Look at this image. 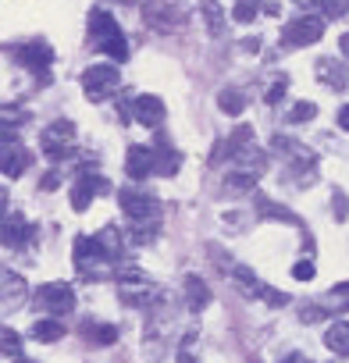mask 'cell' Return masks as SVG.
Returning a JSON list of instances; mask_svg holds the SVG:
<instances>
[{"mask_svg": "<svg viewBox=\"0 0 349 363\" xmlns=\"http://www.w3.org/2000/svg\"><path fill=\"white\" fill-rule=\"evenodd\" d=\"M0 352L4 356H18L22 352V335L11 328H0Z\"/></svg>", "mask_w": 349, "mask_h": 363, "instance_id": "32", "label": "cell"}, {"mask_svg": "<svg viewBox=\"0 0 349 363\" xmlns=\"http://www.w3.org/2000/svg\"><path fill=\"white\" fill-rule=\"evenodd\" d=\"M328 313H338V310H349V281H342V285H335L328 296H324V303H321Z\"/></svg>", "mask_w": 349, "mask_h": 363, "instance_id": "28", "label": "cell"}, {"mask_svg": "<svg viewBox=\"0 0 349 363\" xmlns=\"http://www.w3.org/2000/svg\"><path fill=\"white\" fill-rule=\"evenodd\" d=\"M189 345H193V335H186V342H182V349H179V363H200V359L189 352Z\"/></svg>", "mask_w": 349, "mask_h": 363, "instance_id": "38", "label": "cell"}, {"mask_svg": "<svg viewBox=\"0 0 349 363\" xmlns=\"http://www.w3.org/2000/svg\"><path fill=\"white\" fill-rule=\"evenodd\" d=\"M40 143H43L47 157L61 160V157L75 153V125H72V121H65V118H61V121H50V125L43 128Z\"/></svg>", "mask_w": 349, "mask_h": 363, "instance_id": "9", "label": "cell"}, {"mask_svg": "<svg viewBox=\"0 0 349 363\" xmlns=\"http://www.w3.org/2000/svg\"><path fill=\"white\" fill-rule=\"evenodd\" d=\"M282 157H289V167L296 171V186H310V182H317V153L306 150L303 143L296 139H285V135H275L271 143Z\"/></svg>", "mask_w": 349, "mask_h": 363, "instance_id": "3", "label": "cell"}, {"mask_svg": "<svg viewBox=\"0 0 349 363\" xmlns=\"http://www.w3.org/2000/svg\"><path fill=\"white\" fill-rule=\"evenodd\" d=\"M89 36L100 47V54H107L111 61H128V43H125L114 15H107L104 8H93L89 11Z\"/></svg>", "mask_w": 349, "mask_h": 363, "instance_id": "2", "label": "cell"}, {"mask_svg": "<svg viewBox=\"0 0 349 363\" xmlns=\"http://www.w3.org/2000/svg\"><path fill=\"white\" fill-rule=\"evenodd\" d=\"M132 118H135L139 125H146V128H157V125L164 121V100H160V96H150V93L135 96V100H132Z\"/></svg>", "mask_w": 349, "mask_h": 363, "instance_id": "17", "label": "cell"}, {"mask_svg": "<svg viewBox=\"0 0 349 363\" xmlns=\"http://www.w3.org/2000/svg\"><path fill=\"white\" fill-rule=\"evenodd\" d=\"M143 18H146V26H153L157 33H171L174 26H179V11H174L171 4H160V0L143 11Z\"/></svg>", "mask_w": 349, "mask_h": 363, "instance_id": "19", "label": "cell"}, {"mask_svg": "<svg viewBox=\"0 0 349 363\" xmlns=\"http://www.w3.org/2000/svg\"><path fill=\"white\" fill-rule=\"evenodd\" d=\"M285 89H289V79L285 75H278V79H271V86H267V93H264V104H278L282 96H285Z\"/></svg>", "mask_w": 349, "mask_h": 363, "instance_id": "34", "label": "cell"}, {"mask_svg": "<svg viewBox=\"0 0 349 363\" xmlns=\"http://www.w3.org/2000/svg\"><path fill=\"white\" fill-rule=\"evenodd\" d=\"M257 11H260V0H239L236 11H232V18L243 22V26H250V22L257 18Z\"/></svg>", "mask_w": 349, "mask_h": 363, "instance_id": "33", "label": "cell"}, {"mask_svg": "<svg viewBox=\"0 0 349 363\" xmlns=\"http://www.w3.org/2000/svg\"><path fill=\"white\" fill-rule=\"evenodd\" d=\"M314 118H317V107H314L310 100L292 104V111L285 114V121H292V125H303V121H314Z\"/></svg>", "mask_w": 349, "mask_h": 363, "instance_id": "30", "label": "cell"}, {"mask_svg": "<svg viewBox=\"0 0 349 363\" xmlns=\"http://www.w3.org/2000/svg\"><path fill=\"white\" fill-rule=\"evenodd\" d=\"M33 338H36V342H61V338H65V324H61L57 317H50V320L43 317V320L33 324Z\"/></svg>", "mask_w": 349, "mask_h": 363, "instance_id": "26", "label": "cell"}, {"mask_svg": "<svg viewBox=\"0 0 349 363\" xmlns=\"http://www.w3.org/2000/svg\"><path fill=\"white\" fill-rule=\"evenodd\" d=\"M278 363H314V359H310L306 352H285V356H282Z\"/></svg>", "mask_w": 349, "mask_h": 363, "instance_id": "39", "label": "cell"}, {"mask_svg": "<svg viewBox=\"0 0 349 363\" xmlns=\"http://www.w3.org/2000/svg\"><path fill=\"white\" fill-rule=\"evenodd\" d=\"M218 107H221V114H228V118H236V114H243L246 111V96L239 93V89H221L218 93Z\"/></svg>", "mask_w": 349, "mask_h": 363, "instance_id": "27", "label": "cell"}, {"mask_svg": "<svg viewBox=\"0 0 349 363\" xmlns=\"http://www.w3.org/2000/svg\"><path fill=\"white\" fill-rule=\"evenodd\" d=\"M114 274H118V296H121V303L125 306H157L160 303V289L139 271V267H132V264H114Z\"/></svg>", "mask_w": 349, "mask_h": 363, "instance_id": "1", "label": "cell"}, {"mask_svg": "<svg viewBox=\"0 0 349 363\" xmlns=\"http://www.w3.org/2000/svg\"><path fill=\"white\" fill-rule=\"evenodd\" d=\"M321 36H324V18H317V15H299V18H292V22L285 26L282 47H310V43H317Z\"/></svg>", "mask_w": 349, "mask_h": 363, "instance_id": "8", "label": "cell"}, {"mask_svg": "<svg viewBox=\"0 0 349 363\" xmlns=\"http://www.w3.org/2000/svg\"><path fill=\"white\" fill-rule=\"evenodd\" d=\"M292 4H296V8H303V11H314V8H321V4H324V0H292Z\"/></svg>", "mask_w": 349, "mask_h": 363, "instance_id": "40", "label": "cell"}, {"mask_svg": "<svg viewBox=\"0 0 349 363\" xmlns=\"http://www.w3.org/2000/svg\"><path fill=\"white\" fill-rule=\"evenodd\" d=\"M100 193H111V182L96 171H82L79 182L72 186V211H89L93 196H100Z\"/></svg>", "mask_w": 349, "mask_h": 363, "instance_id": "11", "label": "cell"}, {"mask_svg": "<svg viewBox=\"0 0 349 363\" xmlns=\"http://www.w3.org/2000/svg\"><path fill=\"white\" fill-rule=\"evenodd\" d=\"M86 335H89L96 345H111V342H118V328H111V324H86Z\"/></svg>", "mask_w": 349, "mask_h": 363, "instance_id": "31", "label": "cell"}, {"mask_svg": "<svg viewBox=\"0 0 349 363\" xmlns=\"http://www.w3.org/2000/svg\"><path fill=\"white\" fill-rule=\"evenodd\" d=\"M29 167H33V153H29L18 139L0 143V174H8V178H22Z\"/></svg>", "mask_w": 349, "mask_h": 363, "instance_id": "12", "label": "cell"}, {"mask_svg": "<svg viewBox=\"0 0 349 363\" xmlns=\"http://www.w3.org/2000/svg\"><path fill=\"white\" fill-rule=\"evenodd\" d=\"M82 93H86V100H93V104H100V100H107L114 89H118V82H121V75H118V68L114 65H107V61H100V65H89L86 72H82Z\"/></svg>", "mask_w": 349, "mask_h": 363, "instance_id": "4", "label": "cell"}, {"mask_svg": "<svg viewBox=\"0 0 349 363\" xmlns=\"http://www.w3.org/2000/svg\"><path fill=\"white\" fill-rule=\"evenodd\" d=\"M75 267H79V274H86L89 281H96V278H104L114 264L104 257V250L96 246V239L86 235V239H75Z\"/></svg>", "mask_w": 349, "mask_h": 363, "instance_id": "6", "label": "cell"}, {"mask_svg": "<svg viewBox=\"0 0 349 363\" xmlns=\"http://www.w3.org/2000/svg\"><path fill=\"white\" fill-rule=\"evenodd\" d=\"M118 203L125 211V218L132 225H146V221H160V200L153 193H143V189H121L118 193Z\"/></svg>", "mask_w": 349, "mask_h": 363, "instance_id": "5", "label": "cell"}, {"mask_svg": "<svg viewBox=\"0 0 349 363\" xmlns=\"http://www.w3.org/2000/svg\"><path fill=\"white\" fill-rule=\"evenodd\" d=\"M200 15H204V26H207V33L218 40V36H225V29H228V15H225V8L218 4V0H200Z\"/></svg>", "mask_w": 349, "mask_h": 363, "instance_id": "22", "label": "cell"}, {"mask_svg": "<svg viewBox=\"0 0 349 363\" xmlns=\"http://www.w3.org/2000/svg\"><path fill=\"white\" fill-rule=\"evenodd\" d=\"M314 75H317L321 86H328V89H335V93L349 86V72H345L342 57H321L317 68H314Z\"/></svg>", "mask_w": 349, "mask_h": 363, "instance_id": "16", "label": "cell"}, {"mask_svg": "<svg viewBox=\"0 0 349 363\" xmlns=\"http://www.w3.org/2000/svg\"><path fill=\"white\" fill-rule=\"evenodd\" d=\"M338 128H342V132H349V104L338 111Z\"/></svg>", "mask_w": 349, "mask_h": 363, "instance_id": "41", "label": "cell"}, {"mask_svg": "<svg viewBox=\"0 0 349 363\" xmlns=\"http://www.w3.org/2000/svg\"><path fill=\"white\" fill-rule=\"evenodd\" d=\"M26 296H29L26 278H22L18 271H11V267L0 264V306H4V310H15V306L26 303Z\"/></svg>", "mask_w": 349, "mask_h": 363, "instance_id": "13", "label": "cell"}, {"mask_svg": "<svg viewBox=\"0 0 349 363\" xmlns=\"http://www.w3.org/2000/svg\"><path fill=\"white\" fill-rule=\"evenodd\" d=\"M321 8H324V15H328V18H342V15L349 11V0H324Z\"/></svg>", "mask_w": 349, "mask_h": 363, "instance_id": "36", "label": "cell"}, {"mask_svg": "<svg viewBox=\"0 0 349 363\" xmlns=\"http://www.w3.org/2000/svg\"><path fill=\"white\" fill-rule=\"evenodd\" d=\"M36 306H40L43 313H50V317L72 313V310H75V292H72V285H65V281H50V285L36 289Z\"/></svg>", "mask_w": 349, "mask_h": 363, "instance_id": "10", "label": "cell"}, {"mask_svg": "<svg viewBox=\"0 0 349 363\" xmlns=\"http://www.w3.org/2000/svg\"><path fill=\"white\" fill-rule=\"evenodd\" d=\"M4 211H8V189H0V221H4Z\"/></svg>", "mask_w": 349, "mask_h": 363, "instance_id": "43", "label": "cell"}, {"mask_svg": "<svg viewBox=\"0 0 349 363\" xmlns=\"http://www.w3.org/2000/svg\"><path fill=\"white\" fill-rule=\"evenodd\" d=\"M257 211L264 214V218H282V221H289V225H299V218L292 214V211H285V207H275L267 196H260L257 193Z\"/></svg>", "mask_w": 349, "mask_h": 363, "instance_id": "29", "label": "cell"}, {"mask_svg": "<svg viewBox=\"0 0 349 363\" xmlns=\"http://www.w3.org/2000/svg\"><path fill=\"white\" fill-rule=\"evenodd\" d=\"M93 239H96V246L104 250V257H107L111 264H118V260H121V232H118L114 225L100 228V232H96Z\"/></svg>", "mask_w": 349, "mask_h": 363, "instance_id": "23", "label": "cell"}, {"mask_svg": "<svg viewBox=\"0 0 349 363\" xmlns=\"http://www.w3.org/2000/svg\"><path fill=\"white\" fill-rule=\"evenodd\" d=\"M324 345H328L335 356H349V320H335V324L324 331Z\"/></svg>", "mask_w": 349, "mask_h": 363, "instance_id": "24", "label": "cell"}, {"mask_svg": "<svg viewBox=\"0 0 349 363\" xmlns=\"http://www.w3.org/2000/svg\"><path fill=\"white\" fill-rule=\"evenodd\" d=\"M292 278H296V281H310V278H314V260H299V264L292 267Z\"/></svg>", "mask_w": 349, "mask_h": 363, "instance_id": "37", "label": "cell"}, {"mask_svg": "<svg viewBox=\"0 0 349 363\" xmlns=\"http://www.w3.org/2000/svg\"><path fill=\"white\" fill-rule=\"evenodd\" d=\"M232 281H236V289H239L243 296H250V299H264L267 306H285V303H289V296H285V292H278V289L264 285L250 267H232Z\"/></svg>", "mask_w": 349, "mask_h": 363, "instance_id": "7", "label": "cell"}, {"mask_svg": "<svg viewBox=\"0 0 349 363\" xmlns=\"http://www.w3.org/2000/svg\"><path fill=\"white\" fill-rule=\"evenodd\" d=\"M331 214H335V221H345V214H349V200H345L342 189L331 193Z\"/></svg>", "mask_w": 349, "mask_h": 363, "instance_id": "35", "label": "cell"}, {"mask_svg": "<svg viewBox=\"0 0 349 363\" xmlns=\"http://www.w3.org/2000/svg\"><path fill=\"white\" fill-rule=\"evenodd\" d=\"M153 164H157V160H153V150H150V146H132V150L125 153V171H128V178H135V182L146 178V174L153 171Z\"/></svg>", "mask_w": 349, "mask_h": 363, "instance_id": "18", "label": "cell"}, {"mask_svg": "<svg viewBox=\"0 0 349 363\" xmlns=\"http://www.w3.org/2000/svg\"><path fill=\"white\" fill-rule=\"evenodd\" d=\"M18 61H22L36 79H47V72H50V65H54V50H50L43 40H33V43L18 47Z\"/></svg>", "mask_w": 349, "mask_h": 363, "instance_id": "14", "label": "cell"}, {"mask_svg": "<svg viewBox=\"0 0 349 363\" xmlns=\"http://www.w3.org/2000/svg\"><path fill=\"white\" fill-rule=\"evenodd\" d=\"M338 54H342V57H345V61H349V33H345V36H342V40H338Z\"/></svg>", "mask_w": 349, "mask_h": 363, "instance_id": "42", "label": "cell"}, {"mask_svg": "<svg viewBox=\"0 0 349 363\" xmlns=\"http://www.w3.org/2000/svg\"><path fill=\"white\" fill-rule=\"evenodd\" d=\"M29 239H33V225H29L22 214H11V218L0 221V246H8V250H22Z\"/></svg>", "mask_w": 349, "mask_h": 363, "instance_id": "15", "label": "cell"}, {"mask_svg": "<svg viewBox=\"0 0 349 363\" xmlns=\"http://www.w3.org/2000/svg\"><path fill=\"white\" fill-rule=\"evenodd\" d=\"M182 289H186V306L193 313H200V310L211 306V289H207V281L200 274H186V285Z\"/></svg>", "mask_w": 349, "mask_h": 363, "instance_id": "20", "label": "cell"}, {"mask_svg": "<svg viewBox=\"0 0 349 363\" xmlns=\"http://www.w3.org/2000/svg\"><path fill=\"white\" fill-rule=\"evenodd\" d=\"M153 160H157V164H153V171H157V174H164V178H171L174 171H179V164H182V157L174 153L171 146H164V143L153 150Z\"/></svg>", "mask_w": 349, "mask_h": 363, "instance_id": "25", "label": "cell"}, {"mask_svg": "<svg viewBox=\"0 0 349 363\" xmlns=\"http://www.w3.org/2000/svg\"><path fill=\"white\" fill-rule=\"evenodd\" d=\"M26 121H29V111L4 104V107H0V143H8V139H18V128H22Z\"/></svg>", "mask_w": 349, "mask_h": 363, "instance_id": "21", "label": "cell"}]
</instances>
